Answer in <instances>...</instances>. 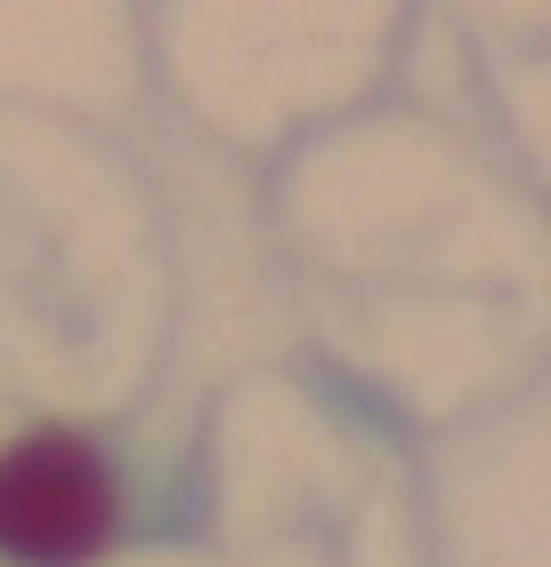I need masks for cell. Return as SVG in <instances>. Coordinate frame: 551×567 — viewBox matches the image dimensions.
Listing matches in <instances>:
<instances>
[{"mask_svg": "<svg viewBox=\"0 0 551 567\" xmlns=\"http://www.w3.org/2000/svg\"><path fill=\"white\" fill-rule=\"evenodd\" d=\"M130 535V478L98 430L0 437V567H106Z\"/></svg>", "mask_w": 551, "mask_h": 567, "instance_id": "cell-1", "label": "cell"}]
</instances>
